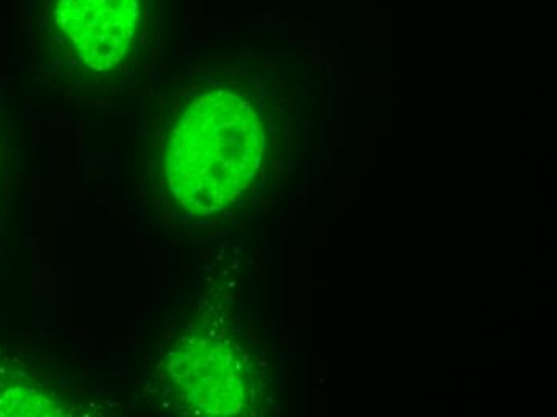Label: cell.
Instances as JSON below:
<instances>
[{
	"instance_id": "cell-1",
	"label": "cell",
	"mask_w": 557,
	"mask_h": 417,
	"mask_svg": "<svg viewBox=\"0 0 557 417\" xmlns=\"http://www.w3.org/2000/svg\"><path fill=\"white\" fill-rule=\"evenodd\" d=\"M263 156V124L250 101L234 91H207L186 105L170 131L165 180L183 208L209 216L249 189Z\"/></svg>"
},
{
	"instance_id": "cell-2",
	"label": "cell",
	"mask_w": 557,
	"mask_h": 417,
	"mask_svg": "<svg viewBox=\"0 0 557 417\" xmlns=\"http://www.w3.org/2000/svg\"><path fill=\"white\" fill-rule=\"evenodd\" d=\"M168 376L175 398L202 415H237L246 406V372L222 342H186L169 359Z\"/></svg>"
},
{
	"instance_id": "cell-3",
	"label": "cell",
	"mask_w": 557,
	"mask_h": 417,
	"mask_svg": "<svg viewBox=\"0 0 557 417\" xmlns=\"http://www.w3.org/2000/svg\"><path fill=\"white\" fill-rule=\"evenodd\" d=\"M57 16L81 61L107 71L124 60L134 42L139 0H58Z\"/></svg>"
}]
</instances>
